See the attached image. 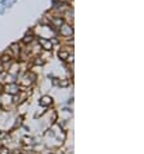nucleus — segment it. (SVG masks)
I'll return each instance as SVG.
<instances>
[{
    "label": "nucleus",
    "mask_w": 144,
    "mask_h": 154,
    "mask_svg": "<svg viewBox=\"0 0 144 154\" xmlns=\"http://www.w3.org/2000/svg\"><path fill=\"white\" fill-rule=\"evenodd\" d=\"M40 43H41V44L45 47L44 49H50V48H52V43H50V42H48V40H45V39L40 40Z\"/></svg>",
    "instance_id": "nucleus-1"
},
{
    "label": "nucleus",
    "mask_w": 144,
    "mask_h": 154,
    "mask_svg": "<svg viewBox=\"0 0 144 154\" xmlns=\"http://www.w3.org/2000/svg\"><path fill=\"white\" fill-rule=\"evenodd\" d=\"M32 40H33V37H32V35H30V37H28V35H26L25 39H23V42H25V43H31Z\"/></svg>",
    "instance_id": "nucleus-2"
}]
</instances>
